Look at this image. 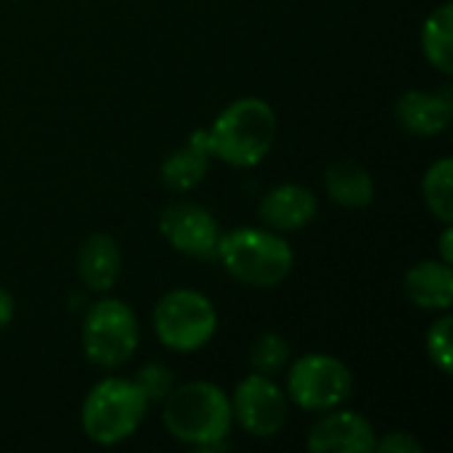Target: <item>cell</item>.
I'll use <instances>...</instances> for the list:
<instances>
[{
	"instance_id": "obj_2",
	"label": "cell",
	"mask_w": 453,
	"mask_h": 453,
	"mask_svg": "<svg viewBox=\"0 0 453 453\" xmlns=\"http://www.w3.org/2000/svg\"><path fill=\"white\" fill-rule=\"evenodd\" d=\"M167 433L188 446L223 449L231 433V398L212 382H186L165 398Z\"/></svg>"
},
{
	"instance_id": "obj_9",
	"label": "cell",
	"mask_w": 453,
	"mask_h": 453,
	"mask_svg": "<svg viewBox=\"0 0 453 453\" xmlns=\"http://www.w3.org/2000/svg\"><path fill=\"white\" fill-rule=\"evenodd\" d=\"M159 231L167 244L191 257H210L215 255L220 231L215 218L191 202H173L159 212Z\"/></svg>"
},
{
	"instance_id": "obj_23",
	"label": "cell",
	"mask_w": 453,
	"mask_h": 453,
	"mask_svg": "<svg viewBox=\"0 0 453 453\" xmlns=\"http://www.w3.org/2000/svg\"><path fill=\"white\" fill-rule=\"evenodd\" d=\"M13 319V297L0 287V332L11 324Z\"/></svg>"
},
{
	"instance_id": "obj_4",
	"label": "cell",
	"mask_w": 453,
	"mask_h": 453,
	"mask_svg": "<svg viewBox=\"0 0 453 453\" xmlns=\"http://www.w3.org/2000/svg\"><path fill=\"white\" fill-rule=\"evenodd\" d=\"M146 409L149 401L133 380L109 377L85 395L80 414L82 433L98 446H117L141 427Z\"/></svg>"
},
{
	"instance_id": "obj_10",
	"label": "cell",
	"mask_w": 453,
	"mask_h": 453,
	"mask_svg": "<svg viewBox=\"0 0 453 453\" xmlns=\"http://www.w3.org/2000/svg\"><path fill=\"white\" fill-rule=\"evenodd\" d=\"M374 441L377 433L366 417L356 411H332L311 427L308 449L313 453H369L374 451Z\"/></svg>"
},
{
	"instance_id": "obj_13",
	"label": "cell",
	"mask_w": 453,
	"mask_h": 453,
	"mask_svg": "<svg viewBox=\"0 0 453 453\" xmlns=\"http://www.w3.org/2000/svg\"><path fill=\"white\" fill-rule=\"evenodd\" d=\"M403 289L422 311H449L453 303V271L449 263L422 260L406 271Z\"/></svg>"
},
{
	"instance_id": "obj_19",
	"label": "cell",
	"mask_w": 453,
	"mask_h": 453,
	"mask_svg": "<svg viewBox=\"0 0 453 453\" xmlns=\"http://www.w3.org/2000/svg\"><path fill=\"white\" fill-rule=\"evenodd\" d=\"M287 361H289V345L284 337L268 332V334L255 340L252 353H250V364L257 374L273 377L287 366Z\"/></svg>"
},
{
	"instance_id": "obj_14",
	"label": "cell",
	"mask_w": 453,
	"mask_h": 453,
	"mask_svg": "<svg viewBox=\"0 0 453 453\" xmlns=\"http://www.w3.org/2000/svg\"><path fill=\"white\" fill-rule=\"evenodd\" d=\"M77 271L88 289L106 292L119 276V247L106 234H90L77 255Z\"/></svg>"
},
{
	"instance_id": "obj_12",
	"label": "cell",
	"mask_w": 453,
	"mask_h": 453,
	"mask_svg": "<svg viewBox=\"0 0 453 453\" xmlns=\"http://www.w3.org/2000/svg\"><path fill=\"white\" fill-rule=\"evenodd\" d=\"M453 101L451 90L427 93V90H406L395 104V119L403 130L414 135H438L451 125Z\"/></svg>"
},
{
	"instance_id": "obj_1",
	"label": "cell",
	"mask_w": 453,
	"mask_h": 453,
	"mask_svg": "<svg viewBox=\"0 0 453 453\" xmlns=\"http://www.w3.org/2000/svg\"><path fill=\"white\" fill-rule=\"evenodd\" d=\"M276 111L263 98H239L226 106L204 130L210 157L231 167L260 165L276 138Z\"/></svg>"
},
{
	"instance_id": "obj_21",
	"label": "cell",
	"mask_w": 453,
	"mask_h": 453,
	"mask_svg": "<svg viewBox=\"0 0 453 453\" xmlns=\"http://www.w3.org/2000/svg\"><path fill=\"white\" fill-rule=\"evenodd\" d=\"M146 401H165L173 390V372L165 364H146L133 380Z\"/></svg>"
},
{
	"instance_id": "obj_15",
	"label": "cell",
	"mask_w": 453,
	"mask_h": 453,
	"mask_svg": "<svg viewBox=\"0 0 453 453\" xmlns=\"http://www.w3.org/2000/svg\"><path fill=\"white\" fill-rule=\"evenodd\" d=\"M326 194L334 204L361 210L374 202V178L366 167L353 159H337L324 173Z\"/></svg>"
},
{
	"instance_id": "obj_6",
	"label": "cell",
	"mask_w": 453,
	"mask_h": 453,
	"mask_svg": "<svg viewBox=\"0 0 453 453\" xmlns=\"http://www.w3.org/2000/svg\"><path fill=\"white\" fill-rule=\"evenodd\" d=\"M138 348V321L130 305L122 300L96 303L82 324V350L85 358L101 369L122 366L133 358Z\"/></svg>"
},
{
	"instance_id": "obj_5",
	"label": "cell",
	"mask_w": 453,
	"mask_h": 453,
	"mask_svg": "<svg viewBox=\"0 0 453 453\" xmlns=\"http://www.w3.org/2000/svg\"><path fill=\"white\" fill-rule=\"evenodd\" d=\"M218 329L215 305L194 289H173L154 308V332L175 353L202 350Z\"/></svg>"
},
{
	"instance_id": "obj_17",
	"label": "cell",
	"mask_w": 453,
	"mask_h": 453,
	"mask_svg": "<svg viewBox=\"0 0 453 453\" xmlns=\"http://www.w3.org/2000/svg\"><path fill=\"white\" fill-rule=\"evenodd\" d=\"M453 5L443 3L441 8H435L425 27H422V50L425 58L441 69L443 74L453 72Z\"/></svg>"
},
{
	"instance_id": "obj_20",
	"label": "cell",
	"mask_w": 453,
	"mask_h": 453,
	"mask_svg": "<svg viewBox=\"0 0 453 453\" xmlns=\"http://www.w3.org/2000/svg\"><path fill=\"white\" fill-rule=\"evenodd\" d=\"M451 324L453 319L446 313L427 332V353L443 374H451Z\"/></svg>"
},
{
	"instance_id": "obj_11",
	"label": "cell",
	"mask_w": 453,
	"mask_h": 453,
	"mask_svg": "<svg viewBox=\"0 0 453 453\" xmlns=\"http://www.w3.org/2000/svg\"><path fill=\"white\" fill-rule=\"evenodd\" d=\"M257 212L273 231H300L308 223H313L319 212V199L305 186L281 183L263 196Z\"/></svg>"
},
{
	"instance_id": "obj_18",
	"label": "cell",
	"mask_w": 453,
	"mask_h": 453,
	"mask_svg": "<svg viewBox=\"0 0 453 453\" xmlns=\"http://www.w3.org/2000/svg\"><path fill=\"white\" fill-rule=\"evenodd\" d=\"M422 194H425V204L430 207V212L446 226L453 220V159L443 157L438 159L422 180Z\"/></svg>"
},
{
	"instance_id": "obj_24",
	"label": "cell",
	"mask_w": 453,
	"mask_h": 453,
	"mask_svg": "<svg viewBox=\"0 0 453 453\" xmlns=\"http://www.w3.org/2000/svg\"><path fill=\"white\" fill-rule=\"evenodd\" d=\"M451 223H446V231L441 236V250H443V263H449V265H451Z\"/></svg>"
},
{
	"instance_id": "obj_22",
	"label": "cell",
	"mask_w": 453,
	"mask_h": 453,
	"mask_svg": "<svg viewBox=\"0 0 453 453\" xmlns=\"http://www.w3.org/2000/svg\"><path fill=\"white\" fill-rule=\"evenodd\" d=\"M374 451L380 453H422V443L409 433H390L382 441H374Z\"/></svg>"
},
{
	"instance_id": "obj_16",
	"label": "cell",
	"mask_w": 453,
	"mask_h": 453,
	"mask_svg": "<svg viewBox=\"0 0 453 453\" xmlns=\"http://www.w3.org/2000/svg\"><path fill=\"white\" fill-rule=\"evenodd\" d=\"M207 167H210V154L188 141L183 149L167 154V159L162 162L159 175H162V183L170 191H191L204 180Z\"/></svg>"
},
{
	"instance_id": "obj_7",
	"label": "cell",
	"mask_w": 453,
	"mask_h": 453,
	"mask_svg": "<svg viewBox=\"0 0 453 453\" xmlns=\"http://www.w3.org/2000/svg\"><path fill=\"white\" fill-rule=\"evenodd\" d=\"M287 393L305 411H329L350 398L353 374L340 358L311 353L289 369Z\"/></svg>"
},
{
	"instance_id": "obj_8",
	"label": "cell",
	"mask_w": 453,
	"mask_h": 453,
	"mask_svg": "<svg viewBox=\"0 0 453 453\" xmlns=\"http://www.w3.org/2000/svg\"><path fill=\"white\" fill-rule=\"evenodd\" d=\"M234 419L255 438H273L287 425V395L265 374H247L231 398Z\"/></svg>"
},
{
	"instance_id": "obj_3",
	"label": "cell",
	"mask_w": 453,
	"mask_h": 453,
	"mask_svg": "<svg viewBox=\"0 0 453 453\" xmlns=\"http://www.w3.org/2000/svg\"><path fill=\"white\" fill-rule=\"evenodd\" d=\"M215 255L223 268L242 284L271 289L287 281L295 268L292 247L265 228H236L218 239Z\"/></svg>"
}]
</instances>
